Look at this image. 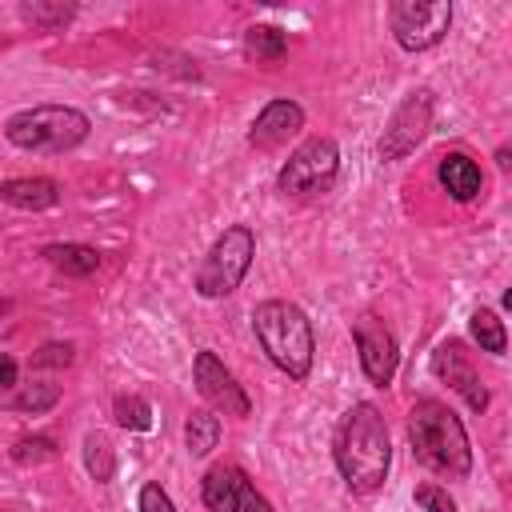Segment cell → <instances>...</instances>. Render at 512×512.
<instances>
[{
    "label": "cell",
    "instance_id": "3",
    "mask_svg": "<svg viewBox=\"0 0 512 512\" xmlns=\"http://www.w3.org/2000/svg\"><path fill=\"white\" fill-rule=\"evenodd\" d=\"M252 332H256L264 356L288 380H308L312 356H316V336H312V320L304 316L300 304H292V300L256 304L252 308Z\"/></svg>",
    "mask_w": 512,
    "mask_h": 512
},
{
    "label": "cell",
    "instance_id": "21",
    "mask_svg": "<svg viewBox=\"0 0 512 512\" xmlns=\"http://www.w3.org/2000/svg\"><path fill=\"white\" fill-rule=\"evenodd\" d=\"M56 400H60V388L36 380V384H24L20 392H12V396H8V408H12V412H32V416H36V412H48Z\"/></svg>",
    "mask_w": 512,
    "mask_h": 512
},
{
    "label": "cell",
    "instance_id": "9",
    "mask_svg": "<svg viewBox=\"0 0 512 512\" xmlns=\"http://www.w3.org/2000/svg\"><path fill=\"white\" fill-rule=\"evenodd\" d=\"M352 340H356V352H360V368H364V376H368L376 388L392 384L396 364H400V352H396V336L388 332V324H384L380 316L364 312V316H356V320H352Z\"/></svg>",
    "mask_w": 512,
    "mask_h": 512
},
{
    "label": "cell",
    "instance_id": "25",
    "mask_svg": "<svg viewBox=\"0 0 512 512\" xmlns=\"http://www.w3.org/2000/svg\"><path fill=\"white\" fill-rule=\"evenodd\" d=\"M416 504H420L424 512H456V500H452L448 488H440V484H420V488H416Z\"/></svg>",
    "mask_w": 512,
    "mask_h": 512
},
{
    "label": "cell",
    "instance_id": "29",
    "mask_svg": "<svg viewBox=\"0 0 512 512\" xmlns=\"http://www.w3.org/2000/svg\"><path fill=\"white\" fill-rule=\"evenodd\" d=\"M0 388H16V356L0 360Z\"/></svg>",
    "mask_w": 512,
    "mask_h": 512
},
{
    "label": "cell",
    "instance_id": "5",
    "mask_svg": "<svg viewBox=\"0 0 512 512\" xmlns=\"http://www.w3.org/2000/svg\"><path fill=\"white\" fill-rule=\"evenodd\" d=\"M252 256H256V232L248 224H232L216 236V244L208 248L204 264L196 268V292L204 300H220V296H232L240 288V280L248 276L252 268Z\"/></svg>",
    "mask_w": 512,
    "mask_h": 512
},
{
    "label": "cell",
    "instance_id": "27",
    "mask_svg": "<svg viewBox=\"0 0 512 512\" xmlns=\"http://www.w3.org/2000/svg\"><path fill=\"white\" fill-rule=\"evenodd\" d=\"M140 512H176V504L168 500V492L160 484H144L140 488Z\"/></svg>",
    "mask_w": 512,
    "mask_h": 512
},
{
    "label": "cell",
    "instance_id": "22",
    "mask_svg": "<svg viewBox=\"0 0 512 512\" xmlns=\"http://www.w3.org/2000/svg\"><path fill=\"white\" fill-rule=\"evenodd\" d=\"M112 412H116L120 428H132V432H148L152 428V404L144 396H120Z\"/></svg>",
    "mask_w": 512,
    "mask_h": 512
},
{
    "label": "cell",
    "instance_id": "14",
    "mask_svg": "<svg viewBox=\"0 0 512 512\" xmlns=\"http://www.w3.org/2000/svg\"><path fill=\"white\" fill-rule=\"evenodd\" d=\"M436 176H440L444 192H448L452 200H460V204L476 200V196H480V188H484L480 164H476L468 152H448V156H440V168H436Z\"/></svg>",
    "mask_w": 512,
    "mask_h": 512
},
{
    "label": "cell",
    "instance_id": "18",
    "mask_svg": "<svg viewBox=\"0 0 512 512\" xmlns=\"http://www.w3.org/2000/svg\"><path fill=\"white\" fill-rule=\"evenodd\" d=\"M244 48H248V56H256L260 64H276V60H284V52H288V36H284V28H276V24H252V28L244 32Z\"/></svg>",
    "mask_w": 512,
    "mask_h": 512
},
{
    "label": "cell",
    "instance_id": "7",
    "mask_svg": "<svg viewBox=\"0 0 512 512\" xmlns=\"http://www.w3.org/2000/svg\"><path fill=\"white\" fill-rule=\"evenodd\" d=\"M388 24L404 52H428L448 36L452 4L448 0H396L388 8Z\"/></svg>",
    "mask_w": 512,
    "mask_h": 512
},
{
    "label": "cell",
    "instance_id": "30",
    "mask_svg": "<svg viewBox=\"0 0 512 512\" xmlns=\"http://www.w3.org/2000/svg\"><path fill=\"white\" fill-rule=\"evenodd\" d=\"M496 160H500V168H504V172H512V152H508V148H504Z\"/></svg>",
    "mask_w": 512,
    "mask_h": 512
},
{
    "label": "cell",
    "instance_id": "20",
    "mask_svg": "<svg viewBox=\"0 0 512 512\" xmlns=\"http://www.w3.org/2000/svg\"><path fill=\"white\" fill-rule=\"evenodd\" d=\"M468 332H472V340L480 344V352L504 356V348H508V332H504V324L496 320L492 308H476V312L468 316Z\"/></svg>",
    "mask_w": 512,
    "mask_h": 512
},
{
    "label": "cell",
    "instance_id": "15",
    "mask_svg": "<svg viewBox=\"0 0 512 512\" xmlns=\"http://www.w3.org/2000/svg\"><path fill=\"white\" fill-rule=\"evenodd\" d=\"M4 204L8 208H20V212H44L60 200V184L48 180V176H20V180H4L0 188Z\"/></svg>",
    "mask_w": 512,
    "mask_h": 512
},
{
    "label": "cell",
    "instance_id": "13",
    "mask_svg": "<svg viewBox=\"0 0 512 512\" xmlns=\"http://www.w3.org/2000/svg\"><path fill=\"white\" fill-rule=\"evenodd\" d=\"M248 476L244 468L236 464H212L204 472V484H200V496H204V508L208 512H244V492H248Z\"/></svg>",
    "mask_w": 512,
    "mask_h": 512
},
{
    "label": "cell",
    "instance_id": "1",
    "mask_svg": "<svg viewBox=\"0 0 512 512\" xmlns=\"http://www.w3.org/2000/svg\"><path fill=\"white\" fill-rule=\"evenodd\" d=\"M332 460H336L348 492L368 496V492L384 488L388 464H392V444H388V424L376 404L360 400L340 416L336 436H332Z\"/></svg>",
    "mask_w": 512,
    "mask_h": 512
},
{
    "label": "cell",
    "instance_id": "16",
    "mask_svg": "<svg viewBox=\"0 0 512 512\" xmlns=\"http://www.w3.org/2000/svg\"><path fill=\"white\" fill-rule=\"evenodd\" d=\"M44 260L52 268H60L64 276H92L100 268V252L88 248V244H48Z\"/></svg>",
    "mask_w": 512,
    "mask_h": 512
},
{
    "label": "cell",
    "instance_id": "19",
    "mask_svg": "<svg viewBox=\"0 0 512 512\" xmlns=\"http://www.w3.org/2000/svg\"><path fill=\"white\" fill-rule=\"evenodd\" d=\"M84 468L96 484H108L116 476V448L104 432H88L84 436Z\"/></svg>",
    "mask_w": 512,
    "mask_h": 512
},
{
    "label": "cell",
    "instance_id": "2",
    "mask_svg": "<svg viewBox=\"0 0 512 512\" xmlns=\"http://www.w3.org/2000/svg\"><path fill=\"white\" fill-rule=\"evenodd\" d=\"M408 440H412V452L424 468L448 476V480H464L472 472V444H468V432L460 424V416L436 400V396H424L412 404L408 412Z\"/></svg>",
    "mask_w": 512,
    "mask_h": 512
},
{
    "label": "cell",
    "instance_id": "28",
    "mask_svg": "<svg viewBox=\"0 0 512 512\" xmlns=\"http://www.w3.org/2000/svg\"><path fill=\"white\" fill-rule=\"evenodd\" d=\"M244 512H276V508L268 504V496H260V492L248 484V492H244Z\"/></svg>",
    "mask_w": 512,
    "mask_h": 512
},
{
    "label": "cell",
    "instance_id": "10",
    "mask_svg": "<svg viewBox=\"0 0 512 512\" xmlns=\"http://www.w3.org/2000/svg\"><path fill=\"white\" fill-rule=\"evenodd\" d=\"M192 376H196V392H200L216 412L236 416V420H244V416L252 412L248 392H244V388L236 384V376L216 360V352L200 348V352H196V360H192Z\"/></svg>",
    "mask_w": 512,
    "mask_h": 512
},
{
    "label": "cell",
    "instance_id": "31",
    "mask_svg": "<svg viewBox=\"0 0 512 512\" xmlns=\"http://www.w3.org/2000/svg\"><path fill=\"white\" fill-rule=\"evenodd\" d=\"M500 300H504V308H508V312H512V288H508V292H504V296H500Z\"/></svg>",
    "mask_w": 512,
    "mask_h": 512
},
{
    "label": "cell",
    "instance_id": "26",
    "mask_svg": "<svg viewBox=\"0 0 512 512\" xmlns=\"http://www.w3.org/2000/svg\"><path fill=\"white\" fill-rule=\"evenodd\" d=\"M32 364L36 368H68L72 364V344H40L32 352Z\"/></svg>",
    "mask_w": 512,
    "mask_h": 512
},
{
    "label": "cell",
    "instance_id": "17",
    "mask_svg": "<svg viewBox=\"0 0 512 512\" xmlns=\"http://www.w3.org/2000/svg\"><path fill=\"white\" fill-rule=\"evenodd\" d=\"M184 444L192 456H208L220 444V416L208 408H192L184 420Z\"/></svg>",
    "mask_w": 512,
    "mask_h": 512
},
{
    "label": "cell",
    "instance_id": "23",
    "mask_svg": "<svg viewBox=\"0 0 512 512\" xmlns=\"http://www.w3.org/2000/svg\"><path fill=\"white\" fill-rule=\"evenodd\" d=\"M20 12H24V20H32V28L52 32V28L68 24L76 8H72V4H20Z\"/></svg>",
    "mask_w": 512,
    "mask_h": 512
},
{
    "label": "cell",
    "instance_id": "4",
    "mask_svg": "<svg viewBox=\"0 0 512 512\" xmlns=\"http://www.w3.org/2000/svg\"><path fill=\"white\" fill-rule=\"evenodd\" d=\"M4 136H8V144L24 148V152H68V148L84 144L88 116L68 104H36V108L12 112L4 120Z\"/></svg>",
    "mask_w": 512,
    "mask_h": 512
},
{
    "label": "cell",
    "instance_id": "11",
    "mask_svg": "<svg viewBox=\"0 0 512 512\" xmlns=\"http://www.w3.org/2000/svg\"><path fill=\"white\" fill-rule=\"evenodd\" d=\"M432 372H436V380L452 384V388L464 396V404H468L472 412H484V408H488V388L480 384V372L472 368V352H468L460 340L436 344V352H432Z\"/></svg>",
    "mask_w": 512,
    "mask_h": 512
},
{
    "label": "cell",
    "instance_id": "6",
    "mask_svg": "<svg viewBox=\"0 0 512 512\" xmlns=\"http://www.w3.org/2000/svg\"><path fill=\"white\" fill-rule=\"evenodd\" d=\"M336 172H340V148H336V140H328V136H308V140L284 160V168H280V176H276V188H280L284 196H320V192L332 188Z\"/></svg>",
    "mask_w": 512,
    "mask_h": 512
},
{
    "label": "cell",
    "instance_id": "12",
    "mask_svg": "<svg viewBox=\"0 0 512 512\" xmlns=\"http://www.w3.org/2000/svg\"><path fill=\"white\" fill-rule=\"evenodd\" d=\"M300 128H304V108H300L296 100H272V104H264L260 116L252 120V128H248V144L260 148V152H268V148L288 144Z\"/></svg>",
    "mask_w": 512,
    "mask_h": 512
},
{
    "label": "cell",
    "instance_id": "8",
    "mask_svg": "<svg viewBox=\"0 0 512 512\" xmlns=\"http://www.w3.org/2000/svg\"><path fill=\"white\" fill-rule=\"evenodd\" d=\"M432 108H436V96L432 88H412L400 108L392 112V120L384 124V136H380V160H404L408 152H416V144L428 136L432 128Z\"/></svg>",
    "mask_w": 512,
    "mask_h": 512
},
{
    "label": "cell",
    "instance_id": "24",
    "mask_svg": "<svg viewBox=\"0 0 512 512\" xmlns=\"http://www.w3.org/2000/svg\"><path fill=\"white\" fill-rule=\"evenodd\" d=\"M56 456H60V448H56L52 436H24V440L12 444L16 464H40V460H56Z\"/></svg>",
    "mask_w": 512,
    "mask_h": 512
}]
</instances>
